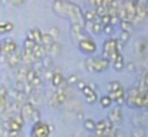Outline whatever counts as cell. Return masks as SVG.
I'll return each mask as SVG.
<instances>
[{"label": "cell", "instance_id": "obj_1", "mask_svg": "<svg viewBox=\"0 0 148 137\" xmlns=\"http://www.w3.org/2000/svg\"><path fill=\"white\" fill-rule=\"evenodd\" d=\"M118 53H121V52H118V51H116V39H115V38L108 39V41L103 44L102 56H103V58H106L109 62H112V61L116 58V55H118Z\"/></svg>", "mask_w": 148, "mask_h": 137}, {"label": "cell", "instance_id": "obj_2", "mask_svg": "<svg viewBox=\"0 0 148 137\" xmlns=\"http://www.w3.org/2000/svg\"><path fill=\"white\" fill-rule=\"evenodd\" d=\"M50 131H52V127L40 120V121L33 123V127L30 130V136L32 137H49Z\"/></svg>", "mask_w": 148, "mask_h": 137}, {"label": "cell", "instance_id": "obj_3", "mask_svg": "<svg viewBox=\"0 0 148 137\" xmlns=\"http://www.w3.org/2000/svg\"><path fill=\"white\" fill-rule=\"evenodd\" d=\"M79 51L85 55H92L97 52V44L89 38H84L82 41H79Z\"/></svg>", "mask_w": 148, "mask_h": 137}, {"label": "cell", "instance_id": "obj_4", "mask_svg": "<svg viewBox=\"0 0 148 137\" xmlns=\"http://www.w3.org/2000/svg\"><path fill=\"white\" fill-rule=\"evenodd\" d=\"M16 52H17V44L14 41L6 39V41L1 42V53L0 55H3V56L7 58V56H10V55H13Z\"/></svg>", "mask_w": 148, "mask_h": 137}, {"label": "cell", "instance_id": "obj_5", "mask_svg": "<svg viewBox=\"0 0 148 137\" xmlns=\"http://www.w3.org/2000/svg\"><path fill=\"white\" fill-rule=\"evenodd\" d=\"M10 104V98H9V92L4 87H0V113H4L7 110Z\"/></svg>", "mask_w": 148, "mask_h": 137}, {"label": "cell", "instance_id": "obj_6", "mask_svg": "<svg viewBox=\"0 0 148 137\" xmlns=\"http://www.w3.org/2000/svg\"><path fill=\"white\" fill-rule=\"evenodd\" d=\"M109 66V61L106 58H94V72H102L105 69H108Z\"/></svg>", "mask_w": 148, "mask_h": 137}, {"label": "cell", "instance_id": "obj_7", "mask_svg": "<svg viewBox=\"0 0 148 137\" xmlns=\"http://www.w3.org/2000/svg\"><path fill=\"white\" fill-rule=\"evenodd\" d=\"M108 95L111 97V100H112L114 102H116V104H122V102L125 101L127 91H125L124 88H119V90H116V91H109Z\"/></svg>", "mask_w": 148, "mask_h": 137}, {"label": "cell", "instance_id": "obj_8", "mask_svg": "<svg viewBox=\"0 0 148 137\" xmlns=\"http://www.w3.org/2000/svg\"><path fill=\"white\" fill-rule=\"evenodd\" d=\"M20 55H22V62L26 64V65H33V62L38 61L32 49H25V48H23V52H22Z\"/></svg>", "mask_w": 148, "mask_h": 137}, {"label": "cell", "instance_id": "obj_9", "mask_svg": "<svg viewBox=\"0 0 148 137\" xmlns=\"http://www.w3.org/2000/svg\"><path fill=\"white\" fill-rule=\"evenodd\" d=\"M81 91H82V94H84V97H85V100H86L88 104H94V102L97 101V98H98V97H97V92L94 91L89 85H86V87L82 88Z\"/></svg>", "mask_w": 148, "mask_h": 137}, {"label": "cell", "instance_id": "obj_10", "mask_svg": "<svg viewBox=\"0 0 148 137\" xmlns=\"http://www.w3.org/2000/svg\"><path fill=\"white\" fill-rule=\"evenodd\" d=\"M114 124H119L121 121H122V110H121V107H115V108H112L111 110V113H109V117H108Z\"/></svg>", "mask_w": 148, "mask_h": 137}, {"label": "cell", "instance_id": "obj_11", "mask_svg": "<svg viewBox=\"0 0 148 137\" xmlns=\"http://www.w3.org/2000/svg\"><path fill=\"white\" fill-rule=\"evenodd\" d=\"M50 82H52V87L58 88V87H62L65 84V78H63V75L60 72L56 71V72H53V75L50 78Z\"/></svg>", "mask_w": 148, "mask_h": 137}, {"label": "cell", "instance_id": "obj_12", "mask_svg": "<svg viewBox=\"0 0 148 137\" xmlns=\"http://www.w3.org/2000/svg\"><path fill=\"white\" fill-rule=\"evenodd\" d=\"M33 110H35L33 104H30L29 101H26V102H23V104H22L20 114H22V117H23V118H30V114H32V111H33Z\"/></svg>", "mask_w": 148, "mask_h": 137}, {"label": "cell", "instance_id": "obj_13", "mask_svg": "<svg viewBox=\"0 0 148 137\" xmlns=\"http://www.w3.org/2000/svg\"><path fill=\"white\" fill-rule=\"evenodd\" d=\"M112 66H114L115 71H122V69H124V66H125V61H124V56H122L121 53H118L116 58L112 61Z\"/></svg>", "mask_w": 148, "mask_h": 137}, {"label": "cell", "instance_id": "obj_14", "mask_svg": "<svg viewBox=\"0 0 148 137\" xmlns=\"http://www.w3.org/2000/svg\"><path fill=\"white\" fill-rule=\"evenodd\" d=\"M32 51H33V53H35L36 59H42V58L46 55V49L43 48L42 44H35V46L32 48Z\"/></svg>", "mask_w": 148, "mask_h": 137}, {"label": "cell", "instance_id": "obj_15", "mask_svg": "<svg viewBox=\"0 0 148 137\" xmlns=\"http://www.w3.org/2000/svg\"><path fill=\"white\" fill-rule=\"evenodd\" d=\"M20 62H22V55H20V52H16V53L7 56V64H9L10 66H17Z\"/></svg>", "mask_w": 148, "mask_h": 137}, {"label": "cell", "instance_id": "obj_16", "mask_svg": "<svg viewBox=\"0 0 148 137\" xmlns=\"http://www.w3.org/2000/svg\"><path fill=\"white\" fill-rule=\"evenodd\" d=\"M82 16H84V20H86V22H94V20L97 19L95 9H89V10L84 12V13H82Z\"/></svg>", "mask_w": 148, "mask_h": 137}, {"label": "cell", "instance_id": "obj_17", "mask_svg": "<svg viewBox=\"0 0 148 137\" xmlns=\"http://www.w3.org/2000/svg\"><path fill=\"white\" fill-rule=\"evenodd\" d=\"M119 26H121V30H124V32H131V29H132V22H131V20H127V19H122V20H119Z\"/></svg>", "mask_w": 148, "mask_h": 137}, {"label": "cell", "instance_id": "obj_18", "mask_svg": "<svg viewBox=\"0 0 148 137\" xmlns=\"http://www.w3.org/2000/svg\"><path fill=\"white\" fill-rule=\"evenodd\" d=\"M48 52H49L52 56H56V55H59V52H60V44L55 41V42H53V44L49 46Z\"/></svg>", "mask_w": 148, "mask_h": 137}, {"label": "cell", "instance_id": "obj_19", "mask_svg": "<svg viewBox=\"0 0 148 137\" xmlns=\"http://www.w3.org/2000/svg\"><path fill=\"white\" fill-rule=\"evenodd\" d=\"M99 102H101V105L103 107V108H109L111 105H112V100H111V97L109 95H103V97H101V100H99Z\"/></svg>", "mask_w": 148, "mask_h": 137}, {"label": "cell", "instance_id": "obj_20", "mask_svg": "<svg viewBox=\"0 0 148 137\" xmlns=\"http://www.w3.org/2000/svg\"><path fill=\"white\" fill-rule=\"evenodd\" d=\"M84 127H85V130H88V131H95V121H94L92 118H86V120L84 121Z\"/></svg>", "mask_w": 148, "mask_h": 137}, {"label": "cell", "instance_id": "obj_21", "mask_svg": "<svg viewBox=\"0 0 148 137\" xmlns=\"http://www.w3.org/2000/svg\"><path fill=\"white\" fill-rule=\"evenodd\" d=\"M13 29V25L10 22H1L0 23V33H7Z\"/></svg>", "mask_w": 148, "mask_h": 137}, {"label": "cell", "instance_id": "obj_22", "mask_svg": "<svg viewBox=\"0 0 148 137\" xmlns=\"http://www.w3.org/2000/svg\"><path fill=\"white\" fill-rule=\"evenodd\" d=\"M40 120H42V118H40V111L35 108V110L32 111V114H30V121H32V123H36V121H40Z\"/></svg>", "mask_w": 148, "mask_h": 137}, {"label": "cell", "instance_id": "obj_23", "mask_svg": "<svg viewBox=\"0 0 148 137\" xmlns=\"http://www.w3.org/2000/svg\"><path fill=\"white\" fill-rule=\"evenodd\" d=\"M119 88H122V85H121L118 81H111V82L108 84V91H116V90H119Z\"/></svg>", "mask_w": 148, "mask_h": 137}, {"label": "cell", "instance_id": "obj_24", "mask_svg": "<svg viewBox=\"0 0 148 137\" xmlns=\"http://www.w3.org/2000/svg\"><path fill=\"white\" fill-rule=\"evenodd\" d=\"M30 84H32L35 88H38V87H40V85H42V78L39 77V74H36V75L33 77V80L30 81Z\"/></svg>", "mask_w": 148, "mask_h": 137}, {"label": "cell", "instance_id": "obj_25", "mask_svg": "<svg viewBox=\"0 0 148 137\" xmlns=\"http://www.w3.org/2000/svg\"><path fill=\"white\" fill-rule=\"evenodd\" d=\"M95 13H97V16L98 17H102L103 15H106V6H98V7H95Z\"/></svg>", "mask_w": 148, "mask_h": 137}, {"label": "cell", "instance_id": "obj_26", "mask_svg": "<svg viewBox=\"0 0 148 137\" xmlns=\"http://www.w3.org/2000/svg\"><path fill=\"white\" fill-rule=\"evenodd\" d=\"M128 39H130V32H124V30H122V32H121V36L118 38V41H119L122 45H125Z\"/></svg>", "mask_w": 148, "mask_h": 137}, {"label": "cell", "instance_id": "obj_27", "mask_svg": "<svg viewBox=\"0 0 148 137\" xmlns=\"http://www.w3.org/2000/svg\"><path fill=\"white\" fill-rule=\"evenodd\" d=\"M32 32H33V36H35V44H40V41H42V32L39 29H33Z\"/></svg>", "mask_w": 148, "mask_h": 137}, {"label": "cell", "instance_id": "obj_28", "mask_svg": "<svg viewBox=\"0 0 148 137\" xmlns=\"http://www.w3.org/2000/svg\"><path fill=\"white\" fill-rule=\"evenodd\" d=\"M85 66L89 72H94V58H88L85 61Z\"/></svg>", "mask_w": 148, "mask_h": 137}, {"label": "cell", "instance_id": "obj_29", "mask_svg": "<svg viewBox=\"0 0 148 137\" xmlns=\"http://www.w3.org/2000/svg\"><path fill=\"white\" fill-rule=\"evenodd\" d=\"M59 33H60V32H59V29H58V28H52V29L49 30V35L53 38V41H56V39L59 38Z\"/></svg>", "mask_w": 148, "mask_h": 137}, {"label": "cell", "instance_id": "obj_30", "mask_svg": "<svg viewBox=\"0 0 148 137\" xmlns=\"http://www.w3.org/2000/svg\"><path fill=\"white\" fill-rule=\"evenodd\" d=\"M102 32H103V33H106V35H111V33L114 32V26H112V25H103Z\"/></svg>", "mask_w": 148, "mask_h": 137}, {"label": "cell", "instance_id": "obj_31", "mask_svg": "<svg viewBox=\"0 0 148 137\" xmlns=\"http://www.w3.org/2000/svg\"><path fill=\"white\" fill-rule=\"evenodd\" d=\"M101 23L102 25H111V16L106 13V15H103L102 17H101Z\"/></svg>", "mask_w": 148, "mask_h": 137}, {"label": "cell", "instance_id": "obj_32", "mask_svg": "<svg viewBox=\"0 0 148 137\" xmlns=\"http://www.w3.org/2000/svg\"><path fill=\"white\" fill-rule=\"evenodd\" d=\"M33 46H35V42H33V41H29V39H26V41L23 42V48H25V49H32Z\"/></svg>", "mask_w": 148, "mask_h": 137}, {"label": "cell", "instance_id": "obj_33", "mask_svg": "<svg viewBox=\"0 0 148 137\" xmlns=\"http://www.w3.org/2000/svg\"><path fill=\"white\" fill-rule=\"evenodd\" d=\"M65 81H66L68 84H76V82H78V77H76V75H71V77H69L68 80H65Z\"/></svg>", "mask_w": 148, "mask_h": 137}, {"label": "cell", "instance_id": "obj_34", "mask_svg": "<svg viewBox=\"0 0 148 137\" xmlns=\"http://www.w3.org/2000/svg\"><path fill=\"white\" fill-rule=\"evenodd\" d=\"M132 134H134V137H143L145 133H144V130H141V129H135Z\"/></svg>", "mask_w": 148, "mask_h": 137}, {"label": "cell", "instance_id": "obj_35", "mask_svg": "<svg viewBox=\"0 0 148 137\" xmlns=\"http://www.w3.org/2000/svg\"><path fill=\"white\" fill-rule=\"evenodd\" d=\"M145 90H148V72H145V75H144V81H143V84H141Z\"/></svg>", "mask_w": 148, "mask_h": 137}, {"label": "cell", "instance_id": "obj_36", "mask_svg": "<svg viewBox=\"0 0 148 137\" xmlns=\"http://www.w3.org/2000/svg\"><path fill=\"white\" fill-rule=\"evenodd\" d=\"M86 85H88L86 82H84V81H79V80H78V82H76V87H78L79 90H82V88H85Z\"/></svg>", "mask_w": 148, "mask_h": 137}, {"label": "cell", "instance_id": "obj_37", "mask_svg": "<svg viewBox=\"0 0 148 137\" xmlns=\"http://www.w3.org/2000/svg\"><path fill=\"white\" fill-rule=\"evenodd\" d=\"M52 75H53V69L50 68V69H46V74H45V77H46V80H49L52 78Z\"/></svg>", "mask_w": 148, "mask_h": 137}, {"label": "cell", "instance_id": "obj_38", "mask_svg": "<svg viewBox=\"0 0 148 137\" xmlns=\"http://www.w3.org/2000/svg\"><path fill=\"white\" fill-rule=\"evenodd\" d=\"M23 1H25V0H10V3H12L13 6H20V4H23Z\"/></svg>", "mask_w": 148, "mask_h": 137}, {"label": "cell", "instance_id": "obj_39", "mask_svg": "<svg viewBox=\"0 0 148 137\" xmlns=\"http://www.w3.org/2000/svg\"><path fill=\"white\" fill-rule=\"evenodd\" d=\"M26 39H29V41H33V42H35V36H33V32H32V30H29V32H27V38H26Z\"/></svg>", "mask_w": 148, "mask_h": 137}, {"label": "cell", "instance_id": "obj_40", "mask_svg": "<svg viewBox=\"0 0 148 137\" xmlns=\"http://www.w3.org/2000/svg\"><path fill=\"white\" fill-rule=\"evenodd\" d=\"M135 69V65L134 64H128V71H134Z\"/></svg>", "mask_w": 148, "mask_h": 137}, {"label": "cell", "instance_id": "obj_41", "mask_svg": "<svg viewBox=\"0 0 148 137\" xmlns=\"http://www.w3.org/2000/svg\"><path fill=\"white\" fill-rule=\"evenodd\" d=\"M144 7H145V13L148 15V0L145 1V4H144Z\"/></svg>", "mask_w": 148, "mask_h": 137}, {"label": "cell", "instance_id": "obj_42", "mask_svg": "<svg viewBox=\"0 0 148 137\" xmlns=\"http://www.w3.org/2000/svg\"><path fill=\"white\" fill-rule=\"evenodd\" d=\"M0 53H1V42H0Z\"/></svg>", "mask_w": 148, "mask_h": 137}]
</instances>
